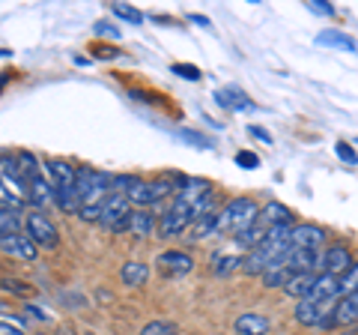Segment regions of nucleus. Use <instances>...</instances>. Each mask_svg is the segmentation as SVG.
Returning <instances> with one entry per match:
<instances>
[{
    "label": "nucleus",
    "instance_id": "nucleus-21",
    "mask_svg": "<svg viewBox=\"0 0 358 335\" xmlns=\"http://www.w3.org/2000/svg\"><path fill=\"white\" fill-rule=\"evenodd\" d=\"M263 278V285L268 287V290H284L287 287V282H289V278H293V273H289L287 270V266H284V261H278V264H272V266H268V270L260 275Z\"/></svg>",
    "mask_w": 358,
    "mask_h": 335
},
{
    "label": "nucleus",
    "instance_id": "nucleus-14",
    "mask_svg": "<svg viewBox=\"0 0 358 335\" xmlns=\"http://www.w3.org/2000/svg\"><path fill=\"white\" fill-rule=\"evenodd\" d=\"M236 332L239 335H266L268 329H272V323H268L266 315H257V311H245V315L236 317Z\"/></svg>",
    "mask_w": 358,
    "mask_h": 335
},
{
    "label": "nucleus",
    "instance_id": "nucleus-41",
    "mask_svg": "<svg viewBox=\"0 0 358 335\" xmlns=\"http://www.w3.org/2000/svg\"><path fill=\"white\" fill-rule=\"evenodd\" d=\"M192 21H194V25H203V27H209V18H203V15H192Z\"/></svg>",
    "mask_w": 358,
    "mask_h": 335
},
{
    "label": "nucleus",
    "instance_id": "nucleus-8",
    "mask_svg": "<svg viewBox=\"0 0 358 335\" xmlns=\"http://www.w3.org/2000/svg\"><path fill=\"white\" fill-rule=\"evenodd\" d=\"M284 266L293 275H299V273H317L320 270V264H322V254L320 252H305V249H293L289 245V252L284 254Z\"/></svg>",
    "mask_w": 358,
    "mask_h": 335
},
{
    "label": "nucleus",
    "instance_id": "nucleus-10",
    "mask_svg": "<svg viewBox=\"0 0 358 335\" xmlns=\"http://www.w3.org/2000/svg\"><path fill=\"white\" fill-rule=\"evenodd\" d=\"M322 242H326V231L317 225H293L289 233V245L293 249H305V252H320Z\"/></svg>",
    "mask_w": 358,
    "mask_h": 335
},
{
    "label": "nucleus",
    "instance_id": "nucleus-9",
    "mask_svg": "<svg viewBox=\"0 0 358 335\" xmlns=\"http://www.w3.org/2000/svg\"><path fill=\"white\" fill-rule=\"evenodd\" d=\"M185 231H192V216L171 204V210H164L159 216V233L167 240H173V237H182Z\"/></svg>",
    "mask_w": 358,
    "mask_h": 335
},
{
    "label": "nucleus",
    "instance_id": "nucleus-4",
    "mask_svg": "<svg viewBox=\"0 0 358 335\" xmlns=\"http://www.w3.org/2000/svg\"><path fill=\"white\" fill-rule=\"evenodd\" d=\"M334 308H338V303L301 299L293 315H296V320L301 323V327H322V329H329V327H334Z\"/></svg>",
    "mask_w": 358,
    "mask_h": 335
},
{
    "label": "nucleus",
    "instance_id": "nucleus-17",
    "mask_svg": "<svg viewBox=\"0 0 358 335\" xmlns=\"http://www.w3.org/2000/svg\"><path fill=\"white\" fill-rule=\"evenodd\" d=\"M313 285H317V273H299V275H293V278H289V282H287L284 294L296 296L299 303H301V299H308V296H310Z\"/></svg>",
    "mask_w": 358,
    "mask_h": 335
},
{
    "label": "nucleus",
    "instance_id": "nucleus-22",
    "mask_svg": "<svg viewBox=\"0 0 358 335\" xmlns=\"http://www.w3.org/2000/svg\"><path fill=\"white\" fill-rule=\"evenodd\" d=\"M152 231H155V216L150 213V210H134V213H131V233H134V237L147 240Z\"/></svg>",
    "mask_w": 358,
    "mask_h": 335
},
{
    "label": "nucleus",
    "instance_id": "nucleus-13",
    "mask_svg": "<svg viewBox=\"0 0 358 335\" xmlns=\"http://www.w3.org/2000/svg\"><path fill=\"white\" fill-rule=\"evenodd\" d=\"M162 266V270H167L171 275H188L194 270V261L188 258L185 252H179V249H171V252H162L159 254V261H155Z\"/></svg>",
    "mask_w": 358,
    "mask_h": 335
},
{
    "label": "nucleus",
    "instance_id": "nucleus-34",
    "mask_svg": "<svg viewBox=\"0 0 358 335\" xmlns=\"http://www.w3.org/2000/svg\"><path fill=\"white\" fill-rule=\"evenodd\" d=\"M173 72H176V75H182V78H188V81H197V78L203 75V72L197 69V66H188V63H176V66H173Z\"/></svg>",
    "mask_w": 358,
    "mask_h": 335
},
{
    "label": "nucleus",
    "instance_id": "nucleus-16",
    "mask_svg": "<svg viewBox=\"0 0 358 335\" xmlns=\"http://www.w3.org/2000/svg\"><path fill=\"white\" fill-rule=\"evenodd\" d=\"M147 278H150V266H147V264H141V261L122 264L120 282L126 285V287H143V285H147Z\"/></svg>",
    "mask_w": 358,
    "mask_h": 335
},
{
    "label": "nucleus",
    "instance_id": "nucleus-38",
    "mask_svg": "<svg viewBox=\"0 0 358 335\" xmlns=\"http://www.w3.org/2000/svg\"><path fill=\"white\" fill-rule=\"evenodd\" d=\"M24 311L30 315V320H48V315H45L42 308H36V306H24Z\"/></svg>",
    "mask_w": 358,
    "mask_h": 335
},
{
    "label": "nucleus",
    "instance_id": "nucleus-40",
    "mask_svg": "<svg viewBox=\"0 0 358 335\" xmlns=\"http://www.w3.org/2000/svg\"><path fill=\"white\" fill-rule=\"evenodd\" d=\"M251 135H254V138H260V141H266V144L272 141V135H268L266 129H260V126H251Z\"/></svg>",
    "mask_w": 358,
    "mask_h": 335
},
{
    "label": "nucleus",
    "instance_id": "nucleus-30",
    "mask_svg": "<svg viewBox=\"0 0 358 335\" xmlns=\"http://www.w3.org/2000/svg\"><path fill=\"white\" fill-rule=\"evenodd\" d=\"M110 9H114V15H120V18L131 21V25H141V21H143V13H138V9H134V6H126V4H114Z\"/></svg>",
    "mask_w": 358,
    "mask_h": 335
},
{
    "label": "nucleus",
    "instance_id": "nucleus-42",
    "mask_svg": "<svg viewBox=\"0 0 358 335\" xmlns=\"http://www.w3.org/2000/svg\"><path fill=\"white\" fill-rule=\"evenodd\" d=\"M36 335H45V332H36Z\"/></svg>",
    "mask_w": 358,
    "mask_h": 335
},
{
    "label": "nucleus",
    "instance_id": "nucleus-1",
    "mask_svg": "<svg viewBox=\"0 0 358 335\" xmlns=\"http://www.w3.org/2000/svg\"><path fill=\"white\" fill-rule=\"evenodd\" d=\"M260 219V207H257L254 198H233L227 200V207L218 213V233H242L257 225Z\"/></svg>",
    "mask_w": 358,
    "mask_h": 335
},
{
    "label": "nucleus",
    "instance_id": "nucleus-12",
    "mask_svg": "<svg viewBox=\"0 0 358 335\" xmlns=\"http://www.w3.org/2000/svg\"><path fill=\"white\" fill-rule=\"evenodd\" d=\"M293 210L284 207L281 200H268L266 207H260V219H257V225L263 228H281V225H293Z\"/></svg>",
    "mask_w": 358,
    "mask_h": 335
},
{
    "label": "nucleus",
    "instance_id": "nucleus-31",
    "mask_svg": "<svg viewBox=\"0 0 358 335\" xmlns=\"http://www.w3.org/2000/svg\"><path fill=\"white\" fill-rule=\"evenodd\" d=\"M141 177H131V174H120V177H114V192L117 195H126L129 198V192L134 189V183H138Z\"/></svg>",
    "mask_w": 358,
    "mask_h": 335
},
{
    "label": "nucleus",
    "instance_id": "nucleus-27",
    "mask_svg": "<svg viewBox=\"0 0 358 335\" xmlns=\"http://www.w3.org/2000/svg\"><path fill=\"white\" fill-rule=\"evenodd\" d=\"M320 46H341V48H350V51H358L355 42L346 36V33H338V30H326V33H320L317 36Z\"/></svg>",
    "mask_w": 358,
    "mask_h": 335
},
{
    "label": "nucleus",
    "instance_id": "nucleus-35",
    "mask_svg": "<svg viewBox=\"0 0 358 335\" xmlns=\"http://www.w3.org/2000/svg\"><path fill=\"white\" fill-rule=\"evenodd\" d=\"M308 9H313V13H320V15H334V6L322 4V0H308Z\"/></svg>",
    "mask_w": 358,
    "mask_h": 335
},
{
    "label": "nucleus",
    "instance_id": "nucleus-3",
    "mask_svg": "<svg viewBox=\"0 0 358 335\" xmlns=\"http://www.w3.org/2000/svg\"><path fill=\"white\" fill-rule=\"evenodd\" d=\"M131 200L126 195H117L110 192L102 204V225L110 228L114 233H122V231H131Z\"/></svg>",
    "mask_w": 358,
    "mask_h": 335
},
{
    "label": "nucleus",
    "instance_id": "nucleus-26",
    "mask_svg": "<svg viewBox=\"0 0 358 335\" xmlns=\"http://www.w3.org/2000/svg\"><path fill=\"white\" fill-rule=\"evenodd\" d=\"M209 233H218V213H209V216L197 219L194 225H192V240L209 237Z\"/></svg>",
    "mask_w": 358,
    "mask_h": 335
},
{
    "label": "nucleus",
    "instance_id": "nucleus-19",
    "mask_svg": "<svg viewBox=\"0 0 358 335\" xmlns=\"http://www.w3.org/2000/svg\"><path fill=\"white\" fill-rule=\"evenodd\" d=\"M355 320H358V290L346 294L338 303V308H334V323L346 327V323H355Z\"/></svg>",
    "mask_w": 358,
    "mask_h": 335
},
{
    "label": "nucleus",
    "instance_id": "nucleus-39",
    "mask_svg": "<svg viewBox=\"0 0 358 335\" xmlns=\"http://www.w3.org/2000/svg\"><path fill=\"white\" fill-rule=\"evenodd\" d=\"M0 335H24V332H21V329H15V327H13V323H9V320H3V323H0Z\"/></svg>",
    "mask_w": 358,
    "mask_h": 335
},
{
    "label": "nucleus",
    "instance_id": "nucleus-32",
    "mask_svg": "<svg viewBox=\"0 0 358 335\" xmlns=\"http://www.w3.org/2000/svg\"><path fill=\"white\" fill-rule=\"evenodd\" d=\"M352 290H358V261L352 264V270L341 278V294L346 296V294H352Z\"/></svg>",
    "mask_w": 358,
    "mask_h": 335
},
{
    "label": "nucleus",
    "instance_id": "nucleus-28",
    "mask_svg": "<svg viewBox=\"0 0 358 335\" xmlns=\"http://www.w3.org/2000/svg\"><path fill=\"white\" fill-rule=\"evenodd\" d=\"M141 335H179V329H176V323H171V320H150L147 327L141 329Z\"/></svg>",
    "mask_w": 358,
    "mask_h": 335
},
{
    "label": "nucleus",
    "instance_id": "nucleus-2",
    "mask_svg": "<svg viewBox=\"0 0 358 335\" xmlns=\"http://www.w3.org/2000/svg\"><path fill=\"white\" fill-rule=\"evenodd\" d=\"M110 189H114V177H110L108 171L78 168V198H81V210L102 204Z\"/></svg>",
    "mask_w": 358,
    "mask_h": 335
},
{
    "label": "nucleus",
    "instance_id": "nucleus-15",
    "mask_svg": "<svg viewBox=\"0 0 358 335\" xmlns=\"http://www.w3.org/2000/svg\"><path fill=\"white\" fill-rule=\"evenodd\" d=\"M215 99H218V105L230 108V111H248V108H254V102L245 96V90H239V87H221V90H215Z\"/></svg>",
    "mask_w": 358,
    "mask_h": 335
},
{
    "label": "nucleus",
    "instance_id": "nucleus-6",
    "mask_svg": "<svg viewBox=\"0 0 358 335\" xmlns=\"http://www.w3.org/2000/svg\"><path fill=\"white\" fill-rule=\"evenodd\" d=\"M45 180L51 183V189H54V195L57 198L78 192V171L63 159H48L45 162Z\"/></svg>",
    "mask_w": 358,
    "mask_h": 335
},
{
    "label": "nucleus",
    "instance_id": "nucleus-25",
    "mask_svg": "<svg viewBox=\"0 0 358 335\" xmlns=\"http://www.w3.org/2000/svg\"><path fill=\"white\" fill-rule=\"evenodd\" d=\"M18 171H21V177H24L27 183L42 180L39 162H36V156H33V153H18Z\"/></svg>",
    "mask_w": 358,
    "mask_h": 335
},
{
    "label": "nucleus",
    "instance_id": "nucleus-37",
    "mask_svg": "<svg viewBox=\"0 0 358 335\" xmlns=\"http://www.w3.org/2000/svg\"><path fill=\"white\" fill-rule=\"evenodd\" d=\"M236 165H242V168H257V165H260V159H257L254 153H239V156H236Z\"/></svg>",
    "mask_w": 358,
    "mask_h": 335
},
{
    "label": "nucleus",
    "instance_id": "nucleus-20",
    "mask_svg": "<svg viewBox=\"0 0 358 335\" xmlns=\"http://www.w3.org/2000/svg\"><path fill=\"white\" fill-rule=\"evenodd\" d=\"M242 254H236V252H218L215 258H212V275H218V278H224V275H230L236 266H242Z\"/></svg>",
    "mask_w": 358,
    "mask_h": 335
},
{
    "label": "nucleus",
    "instance_id": "nucleus-5",
    "mask_svg": "<svg viewBox=\"0 0 358 335\" xmlns=\"http://www.w3.org/2000/svg\"><path fill=\"white\" fill-rule=\"evenodd\" d=\"M24 233L39 245V249H57L60 233L54 228V221L42 213V210H33V213L24 216Z\"/></svg>",
    "mask_w": 358,
    "mask_h": 335
},
{
    "label": "nucleus",
    "instance_id": "nucleus-29",
    "mask_svg": "<svg viewBox=\"0 0 358 335\" xmlns=\"http://www.w3.org/2000/svg\"><path fill=\"white\" fill-rule=\"evenodd\" d=\"M0 231H3V237H9V233H18V210H6L0 213Z\"/></svg>",
    "mask_w": 358,
    "mask_h": 335
},
{
    "label": "nucleus",
    "instance_id": "nucleus-24",
    "mask_svg": "<svg viewBox=\"0 0 358 335\" xmlns=\"http://www.w3.org/2000/svg\"><path fill=\"white\" fill-rule=\"evenodd\" d=\"M266 233H268V228H263V225H254V228H248V231H242V233H236V245L239 249H245V252H254L257 245H260L263 240H266Z\"/></svg>",
    "mask_w": 358,
    "mask_h": 335
},
{
    "label": "nucleus",
    "instance_id": "nucleus-23",
    "mask_svg": "<svg viewBox=\"0 0 358 335\" xmlns=\"http://www.w3.org/2000/svg\"><path fill=\"white\" fill-rule=\"evenodd\" d=\"M30 200L36 207H48L51 200L57 204V195H54V189H51V183L45 180V177H42V180H33L30 183Z\"/></svg>",
    "mask_w": 358,
    "mask_h": 335
},
{
    "label": "nucleus",
    "instance_id": "nucleus-33",
    "mask_svg": "<svg viewBox=\"0 0 358 335\" xmlns=\"http://www.w3.org/2000/svg\"><path fill=\"white\" fill-rule=\"evenodd\" d=\"M334 150H338V156H341V159L343 162H350V165H358V153L350 147V144H346V141H338V144H334Z\"/></svg>",
    "mask_w": 358,
    "mask_h": 335
},
{
    "label": "nucleus",
    "instance_id": "nucleus-11",
    "mask_svg": "<svg viewBox=\"0 0 358 335\" xmlns=\"http://www.w3.org/2000/svg\"><path fill=\"white\" fill-rule=\"evenodd\" d=\"M0 249L21 261H36V254H39V245L33 242L27 233H9V237H3V242H0Z\"/></svg>",
    "mask_w": 358,
    "mask_h": 335
},
{
    "label": "nucleus",
    "instance_id": "nucleus-18",
    "mask_svg": "<svg viewBox=\"0 0 358 335\" xmlns=\"http://www.w3.org/2000/svg\"><path fill=\"white\" fill-rule=\"evenodd\" d=\"M129 200H131V207H138V210H147L152 204H159V198H155V189L150 180H138L134 183V189L129 192Z\"/></svg>",
    "mask_w": 358,
    "mask_h": 335
},
{
    "label": "nucleus",
    "instance_id": "nucleus-7",
    "mask_svg": "<svg viewBox=\"0 0 358 335\" xmlns=\"http://www.w3.org/2000/svg\"><path fill=\"white\" fill-rule=\"evenodd\" d=\"M352 254L346 245H329L326 252H322V273H329V275H338L343 278L346 273L352 270Z\"/></svg>",
    "mask_w": 358,
    "mask_h": 335
},
{
    "label": "nucleus",
    "instance_id": "nucleus-36",
    "mask_svg": "<svg viewBox=\"0 0 358 335\" xmlns=\"http://www.w3.org/2000/svg\"><path fill=\"white\" fill-rule=\"evenodd\" d=\"M0 195H3L0 200H3V207H6V210H21V198H13V195H9V189H6V186H3V192H0Z\"/></svg>",
    "mask_w": 358,
    "mask_h": 335
}]
</instances>
